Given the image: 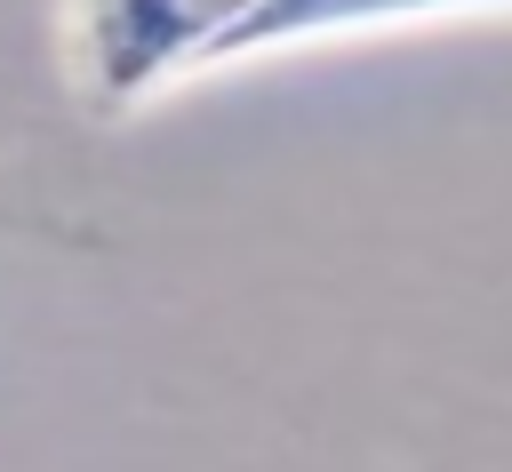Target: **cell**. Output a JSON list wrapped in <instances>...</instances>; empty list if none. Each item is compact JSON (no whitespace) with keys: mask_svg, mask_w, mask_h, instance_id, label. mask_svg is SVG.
Segmentation results:
<instances>
[{"mask_svg":"<svg viewBox=\"0 0 512 472\" xmlns=\"http://www.w3.org/2000/svg\"><path fill=\"white\" fill-rule=\"evenodd\" d=\"M472 8H512V0H264L232 40V56H272V48H304V40H336V32H376V24H416V16H472Z\"/></svg>","mask_w":512,"mask_h":472,"instance_id":"obj_2","label":"cell"},{"mask_svg":"<svg viewBox=\"0 0 512 472\" xmlns=\"http://www.w3.org/2000/svg\"><path fill=\"white\" fill-rule=\"evenodd\" d=\"M264 0H72V64L104 112L144 104L152 88L224 64V40Z\"/></svg>","mask_w":512,"mask_h":472,"instance_id":"obj_1","label":"cell"}]
</instances>
